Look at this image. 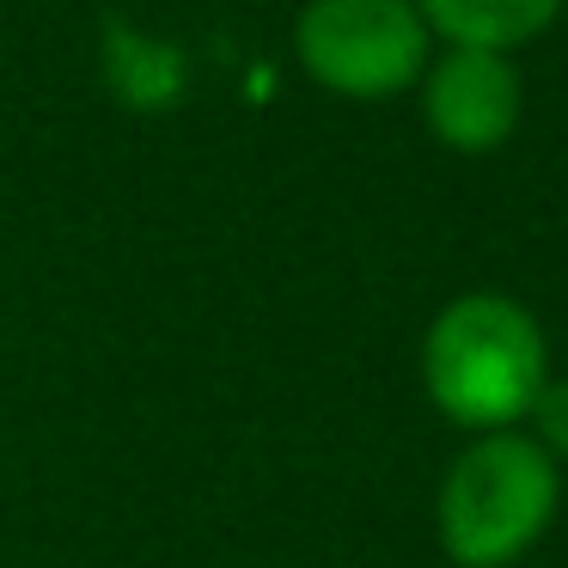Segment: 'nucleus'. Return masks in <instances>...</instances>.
Masks as SVG:
<instances>
[{"label":"nucleus","instance_id":"1","mask_svg":"<svg viewBox=\"0 0 568 568\" xmlns=\"http://www.w3.org/2000/svg\"><path fill=\"white\" fill-rule=\"evenodd\" d=\"M422 385L446 422L483 434H507L531 416L544 379V331L519 300L465 294L428 324L422 343Z\"/></svg>","mask_w":568,"mask_h":568},{"label":"nucleus","instance_id":"2","mask_svg":"<svg viewBox=\"0 0 568 568\" xmlns=\"http://www.w3.org/2000/svg\"><path fill=\"white\" fill-rule=\"evenodd\" d=\"M556 465L526 434H483L440 483V544L458 568H507L556 514Z\"/></svg>","mask_w":568,"mask_h":568},{"label":"nucleus","instance_id":"3","mask_svg":"<svg viewBox=\"0 0 568 568\" xmlns=\"http://www.w3.org/2000/svg\"><path fill=\"white\" fill-rule=\"evenodd\" d=\"M294 50L318 87L343 99H392L428 68V26L416 0H312Z\"/></svg>","mask_w":568,"mask_h":568},{"label":"nucleus","instance_id":"4","mask_svg":"<svg viewBox=\"0 0 568 568\" xmlns=\"http://www.w3.org/2000/svg\"><path fill=\"white\" fill-rule=\"evenodd\" d=\"M519 68L495 50H446L428 68L422 111H428L434 141L453 153H495L519 129Z\"/></svg>","mask_w":568,"mask_h":568},{"label":"nucleus","instance_id":"5","mask_svg":"<svg viewBox=\"0 0 568 568\" xmlns=\"http://www.w3.org/2000/svg\"><path fill=\"white\" fill-rule=\"evenodd\" d=\"M416 13L428 31L453 38V50H495L507 55L514 43H531L562 0H416Z\"/></svg>","mask_w":568,"mask_h":568},{"label":"nucleus","instance_id":"6","mask_svg":"<svg viewBox=\"0 0 568 568\" xmlns=\"http://www.w3.org/2000/svg\"><path fill=\"white\" fill-rule=\"evenodd\" d=\"M531 422H538V446H544V453H562L568 458V379L562 385H544L538 404H531Z\"/></svg>","mask_w":568,"mask_h":568}]
</instances>
